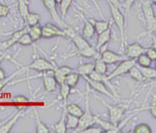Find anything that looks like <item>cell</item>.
<instances>
[{
	"instance_id": "cell-5",
	"label": "cell",
	"mask_w": 156,
	"mask_h": 133,
	"mask_svg": "<svg viewBox=\"0 0 156 133\" xmlns=\"http://www.w3.org/2000/svg\"><path fill=\"white\" fill-rule=\"evenodd\" d=\"M120 64L110 73L107 75L108 79L110 80L113 79H116L120 76H122L124 74H127L129 72V70L133 67L135 66L136 64V60L134 58H126L121 62H119Z\"/></svg>"
},
{
	"instance_id": "cell-53",
	"label": "cell",
	"mask_w": 156,
	"mask_h": 133,
	"mask_svg": "<svg viewBox=\"0 0 156 133\" xmlns=\"http://www.w3.org/2000/svg\"><path fill=\"white\" fill-rule=\"evenodd\" d=\"M25 1H27V3H28V2H29V0H25Z\"/></svg>"
},
{
	"instance_id": "cell-4",
	"label": "cell",
	"mask_w": 156,
	"mask_h": 133,
	"mask_svg": "<svg viewBox=\"0 0 156 133\" xmlns=\"http://www.w3.org/2000/svg\"><path fill=\"white\" fill-rule=\"evenodd\" d=\"M141 5H142V11H143V15L144 17V23H145L147 31L148 32L154 31L156 18L153 4L149 0H146L143 2Z\"/></svg>"
},
{
	"instance_id": "cell-37",
	"label": "cell",
	"mask_w": 156,
	"mask_h": 133,
	"mask_svg": "<svg viewBox=\"0 0 156 133\" xmlns=\"http://www.w3.org/2000/svg\"><path fill=\"white\" fill-rule=\"evenodd\" d=\"M133 133H152L153 131L151 129V127L146 124V123H141L138 124L133 131Z\"/></svg>"
},
{
	"instance_id": "cell-44",
	"label": "cell",
	"mask_w": 156,
	"mask_h": 133,
	"mask_svg": "<svg viewBox=\"0 0 156 133\" xmlns=\"http://www.w3.org/2000/svg\"><path fill=\"white\" fill-rule=\"evenodd\" d=\"M5 59H8V60H10V61H11V62H13V63L16 61L14 58H12L8 55V53H7L6 51H5V53H4V54L0 55V64H1Z\"/></svg>"
},
{
	"instance_id": "cell-38",
	"label": "cell",
	"mask_w": 156,
	"mask_h": 133,
	"mask_svg": "<svg viewBox=\"0 0 156 133\" xmlns=\"http://www.w3.org/2000/svg\"><path fill=\"white\" fill-rule=\"evenodd\" d=\"M18 45H21V46H25V47H27V46H30V45H32L34 42H33V40H32V38L30 37V36L28 35V33H25L24 35H22L21 37H20V38L17 40V42H16Z\"/></svg>"
},
{
	"instance_id": "cell-10",
	"label": "cell",
	"mask_w": 156,
	"mask_h": 133,
	"mask_svg": "<svg viewBox=\"0 0 156 133\" xmlns=\"http://www.w3.org/2000/svg\"><path fill=\"white\" fill-rule=\"evenodd\" d=\"M28 27L29 26L27 25H26L23 28L13 32L12 35H11V37L7 40L3 41L2 43H0V49L4 51V50H6L7 48H9L10 47L14 46L15 44H16L17 40L20 38V37L22 35H24L25 33H27L28 32Z\"/></svg>"
},
{
	"instance_id": "cell-52",
	"label": "cell",
	"mask_w": 156,
	"mask_h": 133,
	"mask_svg": "<svg viewBox=\"0 0 156 133\" xmlns=\"http://www.w3.org/2000/svg\"><path fill=\"white\" fill-rule=\"evenodd\" d=\"M55 1H56V3H57V4H58V3L60 2V0H55Z\"/></svg>"
},
{
	"instance_id": "cell-33",
	"label": "cell",
	"mask_w": 156,
	"mask_h": 133,
	"mask_svg": "<svg viewBox=\"0 0 156 133\" xmlns=\"http://www.w3.org/2000/svg\"><path fill=\"white\" fill-rule=\"evenodd\" d=\"M59 87H60V91H59L58 98L60 99V100H63V103H64L63 106H65L67 104V100H68V98H69V94L71 92V88H69L65 83H62L61 85H59Z\"/></svg>"
},
{
	"instance_id": "cell-27",
	"label": "cell",
	"mask_w": 156,
	"mask_h": 133,
	"mask_svg": "<svg viewBox=\"0 0 156 133\" xmlns=\"http://www.w3.org/2000/svg\"><path fill=\"white\" fill-rule=\"evenodd\" d=\"M24 70H25L24 66L19 67V68H18L17 70H16L14 73H12L10 76L4 78L3 79H0V91H1V90H2L5 86H6V85H8V83H9L12 79H14L16 78V76H17V75L21 74V73H22V71H24Z\"/></svg>"
},
{
	"instance_id": "cell-54",
	"label": "cell",
	"mask_w": 156,
	"mask_h": 133,
	"mask_svg": "<svg viewBox=\"0 0 156 133\" xmlns=\"http://www.w3.org/2000/svg\"><path fill=\"white\" fill-rule=\"evenodd\" d=\"M95 1H98V0H95Z\"/></svg>"
},
{
	"instance_id": "cell-28",
	"label": "cell",
	"mask_w": 156,
	"mask_h": 133,
	"mask_svg": "<svg viewBox=\"0 0 156 133\" xmlns=\"http://www.w3.org/2000/svg\"><path fill=\"white\" fill-rule=\"evenodd\" d=\"M17 2V8H18V12L19 15L21 16L22 19L26 20V17L27 16V14L29 13V8H28V3L25 0H16Z\"/></svg>"
},
{
	"instance_id": "cell-47",
	"label": "cell",
	"mask_w": 156,
	"mask_h": 133,
	"mask_svg": "<svg viewBox=\"0 0 156 133\" xmlns=\"http://www.w3.org/2000/svg\"><path fill=\"white\" fill-rule=\"evenodd\" d=\"M108 2H110L111 4H112L113 5H115L116 7L120 8L121 9V4H120V1L119 0H107Z\"/></svg>"
},
{
	"instance_id": "cell-15",
	"label": "cell",
	"mask_w": 156,
	"mask_h": 133,
	"mask_svg": "<svg viewBox=\"0 0 156 133\" xmlns=\"http://www.w3.org/2000/svg\"><path fill=\"white\" fill-rule=\"evenodd\" d=\"M111 39H112V26L110 25L109 27L105 31H103V32H101V34L98 35L95 49L98 52H100L101 49L111 41Z\"/></svg>"
},
{
	"instance_id": "cell-16",
	"label": "cell",
	"mask_w": 156,
	"mask_h": 133,
	"mask_svg": "<svg viewBox=\"0 0 156 133\" xmlns=\"http://www.w3.org/2000/svg\"><path fill=\"white\" fill-rule=\"evenodd\" d=\"M75 69H73L72 68L67 67V66H62V67H55L54 70L52 71V75L54 77V79H56L58 85H61L62 83H64V78L66 75H68L69 73L74 71Z\"/></svg>"
},
{
	"instance_id": "cell-48",
	"label": "cell",
	"mask_w": 156,
	"mask_h": 133,
	"mask_svg": "<svg viewBox=\"0 0 156 133\" xmlns=\"http://www.w3.org/2000/svg\"><path fill=\"white\" fill-rule=\"evenodd\" d=\"M4 78H5V70L0 67V79H3Z\"/></svg>"
},
{
	"instance_id": "cell-36",
	"label": "cell",
	"mask_w": 156,
	"mask_h": 133,
	"mask_svg": "<svg viewBox=\"0 0 156 133\" xmlns=\"http://www.w3.org/2000/svg\"><path fill=\"white\" fill-rule=\"evenodd\" d=\"M135 60H136V65L143 66V67H151L153 63L152 59L145 53H143L140 56H138L135 58Z\"/></svg>"
},
{
	"instance_id": "cell-23",
	"label": "cell",
	"mask_w": 156,
	"mask_h": 133,
	"mask_svg": "<svg viewBox=\"0 0 156 133\" xmlns=\"http://www.w3.org/2000/svg\"><path fill=\"white\" fill-rule=\"evenodd\" d=\"M93 68H94V63H83L80 64L74 71L77 72L80 76H89L90 73L91 71H93Z\"/></svg>"
},
{
	"instance_id": "cell-20",
	"label": "cell",
	"mask_w": 156,
	"mask_h": 133,
	"mask_svg": "<svg viewBox=\"0 0 156 133\" xmlns=\"http://www.w3.org/2000/svg\"><path fill=\"white\" fill-rule=\"evenodd\" d=\"M66 110L65 107L63 106V110H62V113H61V117L59 119V121L52 125L54 131L56 133H66L67 132V128H66V122H65V119H66Z\"/></svg>"
},
{
	"instance_id": "cell-25",
	"label": "cell",
	"mask_w": 156,
	"mask_h": 133,
	"mask_svg": "<svg viewBox=\"0 0 156 133\" xmlns=\"http://www.w3.org/2000/svg\"><path fill=\"white\" fill-rule=\"evenodd\" d=\"M90 21H91V23L93 24L95 33H97L98 35L101 34V32L105 31L109 27V26L111 25V21H106V20L97 21L95 19H90Z\"/></svg>"
},
{
	"instance_id": "cell-17",
	"label": "cell",
	"mask_w": 156,
	"mask_h": 133,
	"mask_svg": "<svg viewBox=\"0 0 156 133\" xmlns=\"http://www.w3.org/2000/svg\"><path fill=\"white\" fill-rule=\"evenodd\" d=\"M76 54L80 57L87 58H97L100 57V52H98L95 49V47H93L92 46H90L82 49H77Z\"/></svg>"
},
{
	"instance_id": "cell-12",
	"label": "cell",
	"mask_w": 156,
	"mask_h": 133,
	"mask_svg": "<svg viewBox=\"0 0 156 133\" xmlns=\"http://www.w3.org/2000/svg\"><path fill=\"white\" fill-rule=\"evenodd\" d=\"M25 110L23 108H21L16 113H15L12 117H10L5 122V124H3L0 127V133H8L11 131V130L13 129V127L16 125V123L17 122V121L20 119V117L24 114Z\"/></svg>"
},
{
	"instance_id": "cell-55",
	"label": "cell",
	"mask_w": 156,
	"mask_h": 133,
	"mask_svg": "<svg viewBox=\"0 0 156 133\" xmlns=\"http://www.w3.org/2000/svg\"></svg>"
},
{
	"instance_id": "cell-11",
	"label": "cell",
	"mask_w": 156,
	"mask_h": 133,
	"mask_svg": "<svg viewBox=\"0 0 156 133\" xmlns=\"http://www.w3.org/2000/svg\"><path fill=\"white\" fill-rule=\"evenodd\" d=\"M100 58L107 65H113V64L119 63V62L126 59V57H124L121 54L115 53L113 51H111L109 49L103 50L101 53H100Z\"/></svg>"
},
{
	"instance_id": "cell-32",
	"label": "cell",
	"mask_w": 156,
	"mask_h": 133,
	"mask_svg": "<svg viewBox=\"0 0 156 133\" xmlns=\"http://www.w3.org/2000/svg\"><path fill=\"white\" fill-rule=\"evenodd\" d=\"M93 70L96 71L97 73H100V74H107V71H108L107 64L104 61H102L101 59V58L99 57L95 59Z\"/></svg>"
},
{
	"instance_id": "cell-35",
	"label": "cell",
	"mask_w": 156,
	"mask_h": 133,
	"mask_svg": "<svg viewBox=\"0 0 156 133\" xmlns=\"http://www.w3.org/2000/svg\"><path fill=\"white\" fill-rule=\"evenodd\" d=\"M40 21V16L37 13H31L29 12L26 17V20L25 22L27 23V25L28 26H36V25H38Z\"/></svg>"
},
{
	"instance_id": "cell-29",
	"label": "cell",
	"mask_w": 156,
	"mask_h": 133,
	"mask_svg": "<svg viewBox=\"0 0 156 133\" xmlns=\"http://www.w3.org/2000/svg\"><path fill=\"white\" fill-rule=\"evenodd\" d=\"M27 33L30 36V37L32 38L33 42H37V40H39L42 37H41V26L38 25L29 26Z\"/></svg>"
},
{
	"instance_id": "cell-41",
	"label": "cell",
	"mask_w": 156,
	"mask_h": 133,
	"mask_svg": "<svg viewBox=\"0 0 156 133\" xmlns=\"http://www.w3.org/2000/svg\"><path fill=\"white\" fill-rule=\"evenodd\" d=\"M102 131H103V130L101 127H100V126L93 127V125H92V126H90L87 129L83 130L80 133H101Z\"/></svg>"
},
{
	"instance_id": "cell-19",
	"label": "cell",
	"mask_w": 156,
	"mask_h": 133,
	"mask_svg": "<svg viewBox=\"0 0 156 133\" xmlns=\"http://www.w3.org/2000/svg\"><path fill=\"white\" fill-rule=\"evenodd\" d=\"M69 39L72 40V42L74 43L77 49H82V48H85V47H88L90 46V43L87 41V39H85L81 35H79L76 32L71 36V37Z\"/></svg>"
},
{
	"instance_id": "cell-7",
	"label": "cell",
	"mask_w": 156,
	"mask_h": 133,
	"mask_svg": "<svg viewBox=\"0 0 156 133\" xmlns=\"http://www.w3.org/2000/svg\"><path fill=\"white\" fill-rule=\"evenodd\" d=\"M41 37L46 39H49L55 37H66L65 31L63 28L52 24L47 23L43 26H41Z\"/></svg>"
},
{
	"instance_id": "cell-18",
	"label": "cell",
	"mask_w": 156,
	"mask_h": 133,
	"mask_svg": "<svg viewBox=\"0 0 156 133\" xmlns=\"http://www.w3.org/2000/svg\"><path fill=\"white\" fill-rule=\"evenodd\" d=\"M83 21H84V26H83V29H82V37L85 39H91L95 34V29L93 26V24L91 23V21L86 19L85 17H82Z\"/></svg>"
},
{
	"instance_id": "cell-6",
	"label": "cell",
	"mask_w": 156,
	"mask_h": 133,
	"mask_svg": "<svg viewBox=\"0 0 156 133\" xmlns=\"http://www.w3.org/2000/svg\"><path fill=\"white\" fill-rule=\"evenodd\" d=\"M55 67H56L55 65L48 62L47 59L38 57V58H34V59L29 65L24 66V68L25 70L32 69V70H36L38 72H45V71H49V70L53 71Z\"/></svg>"
},
{
	"instance_id": "cell-45",
	"label": "cell",
	"mask_w": 156,
	"mask_h": 133,
	"mask_svg": "<svg viewBox=\"0 0 156 133\" xmlns=\"http://www.w3.org/2000/svg\"><path fill=\"white\" fill-rule=\"evenodd\" d=\"M149 110H150V112L152 114V116L154 118H156V114H155V98L154 97V100H153V103L152 105L149 107Z\"/></svg>"
},
{
	"instance_id": "cell-22",
	"label": "cell",
	"mask_w": 156,
	"mask_h": 133,
	"mask_svg": "<svg viewBox=\"0 0 156 133\" xmlns=\"http://www.w3.org/2000/svg\"><path fill=\"white\" fill-rule=\"evenodd\" d=\"M80 79V76L77 72L72 71V72H70V73H69L68 75L65 76V78H64V83L66 85H68L69 88L73 89L79 83Z\"/></svg>"
},
{
	"instance_id": "cell-21",
	"label": "cell",
	"mask_w": 156,
	"mask_h": 133,
	"mask_svg": "<svg viewBox=\"0 0 156 133\" xmlns=\"http://www.w3.org/2000/svg\"><path fill=\"white\" fill-rule=\"evenodd\" d=\"M33 110L35 113V117H36V132L37 133H49L50 130L49 128L41 121L38 111L37 110V109L35 107H33Z\"/></svg>"
},
{
	"instance_id": "cell-24",
	"label": "cell",
	"mask_w": 156,
	"mask_h": 133,
	"mask_svg": "<svg viewBox=\"0 0 156 133\" xmlns=\"http://www.w3.org/2000/svg\"><path fill=\"white\" fill-rule=\"evenodd\" d=\"M136 67L139 68V70L141 71V73L143 74V76L145 78V79H152V80L155 79V68H151V67H143V66H139V65H136Z\"/></svg>"
},
{
	"instance_id": "cell-49",
	"label": "cell",
	"mask_w": 156,
	"mask_h": 133,
	"mask_svg": "<svg viewBox=\"0 0 156 133\" xmlns=\"http://www.w3.org/2000/svg\"><path fill=\"white\" fill-rule=\"evenodd\" d=\"M150 1H151V3L153 4V5H156V0H150Z\"/></svg>"
},
{
	"instance_id": "cell-46",
	"label": "cell",
	"mask_w": 156,
	"mask_h": 133,
	"mask_svg": "<svg viewBox=\"0 0 156 133\" xmlns=\"http://www.w3.org/2000/svg\"><path fill=\"white\" fill-rule=\"evenodd\" d=\"M90 2L94 4L95 7H96V8H97V10H98V13H99L100 16H101V18H104V16H103V15H102V12H101V7H100V5H99L98 2H97V1H95V0H90Z\"/></svg>"
},
{
	"instance_id": "cell-9",
	"label": "cell",
	"mask_w": 156,
	"mask_h": 133,
	"mask_svg": "<svg viewBox=\"0 0 156 133\" xmlns=\"http://www.w3.org/2000/svg\"><path fill=\"white\" fill-rule=\"evenodd\" d=\"M83 79L86 80L87 84L91 88L93 89L95 91L102 94V95H105L111 99H113V100H116V98L113 96V94L109 90V89L107 88V86L105 84H103L102 82L101 81H97V80H93V79H90L88 76H82Z\"/></svg>"
},
{
	"instance_id": "cell-3",
	"label": "cell",
	"mask_w": 156,
	"mask_h": 133,
	"mask_svg": "<svg viewBox=\"0 0 156 133\" xmlns=\"http://www.w3.org/2000/svg\"><path fill=\"white\" fill-rule=\"evenodd\" d=\"M94 96L102 103L103 106H105L107 108L108 112H109V121H111L112 123H113L115 125H117L120 121H122V117L124 116V114L127 110L128 105H122V104L121 105H112V104L105 102L102 99L98 97L96 94H94Z\"/></svg>"
},
{
	"instance_id": "cell-42",
	"label": "cell",
	"mask_w": 156,
	"mask_h": 133,
	"mask_svg": "<svg viewBox=\"0 0 156 133\" xmlns=\"http://www.w3.org/2000/svg\"><path fill=\"white\" fill-rule=\"evenodd\" d=\"M11 101L14 102V103H27V102H29L30 100H29L28 98H27V97H25V96H23V95H18V96H15V97L12 99Z\"/></svg>"
},
{
	"instance_id": "cell-8",
	"label": "cell",
	"mask_w": 156,
	"mask_h": 133,
	"mask_svg": "<svg viewBox=\"0 0 156 133\" xmlns=\"http://www.w3.org/2000/svg\"><path fill=\"white\" fill-rule=\"evenodd\" d=\"M43 1V4L46 7V9L48 11L49 15L51 16V18L62 28H65L69 26H67L65 24V22L61 19L59 14L58 13V10H57V3L55 0H42Z\"/></svg>"
},
{
	"instance_id": "cell-26",
	"label": "cell",
	"mask_w": 156,
	"mask_h": 133,
	"mask_svg": "<svg viewBox=\"0 0 156 133\" xmlns=\"http://www.w3.org/2000/svg\"><path fill=\"white\" fill-rule=\"evenodd\" d=\"M65 110H66V112L68 114H70V115H73V116H76V117H80L83 113V110L76 103H71V104H66L65 106Z\"/></svg>"
},
{
	"instance_id": "cell-31",
	"label": "cell",
	"mask_w": 156,
	"mask_h": 133,
	"mask_svg": "<svg viewBox=\"0 0 156 133\" xmlns=\"http://www.w3.org/2000/svg\"><path fill=\"white\" fill-rule=\"evenodd\" d=\"M73 3V0H60V2L58 3L59 5V11H60V17L61 19L64 21L65 16L68 13V10L69 9V7L71 6Z\"/></svg>"
},
{
	"instance_id": "cell-14",
	"label": "cell",
	"mask_w": 156,
	"mask_h": 133,
	"mask_svg": "<svg viewBox=\"0 0 156 133\" xmlns=\"http://www.w3.org/2000/svg\"><path fill=\"white\" fill-rule=\"evenodd\" d=\"M50 74H52V71H45L42 79H43V86H44V89H45V93H51L53 91L56 90L57 89V81L54 79L53 76H50Z\"/></svg>"
},
{
	"instance_id": "cell-40",
	"label": "cell",
	"mask_w": 156,
	"mask_h": 133,
	"mask_svg": "<svg viewBox=\"0 0 156 133\" xmlns=\"http://www.w3.org/2000/svg\"><path fill=\"white\" fill-rule=\"evenodd\" d=\"M11 8H12V5L9 6V5H5V4H0V18L5 17L8 15Z\"/></svg>"
},
{
	"instance_id": "cell-30",
	"label": "cell",
	"mask_w": 156,
	"mask_h": 133,
	"mask_svg": "<svg viewBox=\"0 0 156 133\" xmlns=\"http://www.w3.org/2000/svg\"><path fill=\"white\" fill-rule=\"evenodd\" d=\"M65 122H66L67 131L68 130H75L77 128L78 124H79V117H76V116L66 113Z\"/></svg>"
},
{
	"instance_id": "cell-2",
	"label": "cell",
	"mask_w": 156,
	"mask_h": 133,
	"mask_svg": "<svg viewBox=\"0 0 156 133\" xmlns=\"http://www.w3.org/2000/svg\"><path fill=\"white\" fill-rule=\"evenodd\" d=\"M87 92L85 96V110L83 111L82 115L79 118V124L75 131L72 132L79 133L81 132L83 130L87 129L90 126H92L95 124V115L90 111V97H89V85L87 84Z\"/></svg>"
},
{
	"instance_id": "cell-50",
	"label": "cell",
	"mask_w": 156,
	"mask_h": 133,
	"mask_svg": "<svg viewBox=\"0 0 156 133\" xmlns=\"http://www.w3.org/2000/svg\"><path fill=\"white\" fill-rule=\"evenodd\" d=\"M0 4H5V0H0Z\"/></svg>"
},
{
	"instance_id": "cell-51",
	"label": "cell",
	"mask_w": 156,
	"mask_h": 133,
	"mask_svg": "<svg viewBox=\"0 0 156 133\" xmlns=\"http://www.w3.org/2000/svg\"><path fill=\"white\" fill-rule=\"evenodd\" d=\"M4 53H5V51H3V50L0 49V55H2V54H4Z\"/></svg>"
},
{
	"instance_id": "cell-43",
	"label": "cell",
	"mask_w": 156,
	"mask_h": 133,
	"mask_svg": "<svg viewBox=\"0 0 156 133\" xmlns=\"http://www.w3.org/2000/svg\"><path fill=\"white\" fill-rule=\"evenodd\" d=\"M151 59H152V61H155L156 60V52H155V48H154V47H149V48H147L146 50H145V52H144Z\"/></svg>"
},
{
	"instance_id": "cell-1",
	"label": "cell",
	"mask_w": 156,
	"mask_h": 133,
	"mask_svg": "<svg viewBox=\"0 0 156 133\" xmlns=\"http://www.w3.org/2000/svg\"><path fill=\"white\" fill-rule=\"evenodd\" d=\"M110 10H111V15L112 18L113 19L115 25L117 26L119 31H120V40H121V49H123V47L126 45V20L123 13L122 10L110 2H108Z\"/></svg>"
},
{
	"instance_id": "cell-34",
	"label": "cell",
	"mask_w": 156,
	"mask_h": 133,
	"mask_svg": "<svg viewBox=\"0 0 156 133\" xmlns=\"http://www.w3.org/2000/svg\"><path fill=\"white\" fill-rule=\"evenodd\" d=\"M129 75L131 76V78L133 79H134V80H136V81H138V82H144V81H145L146 79H145V78L143 76V74L141 73V71L139 70V68L136 67V65L135 66H133L130 70H129Z\"/></svg>"
},
{
	"instance_id": "cell-39",
	"label": "cell",
	"mask_w": 156,
	"mask_h": 133,
	"mask_svg": "<svg viewBox=\"0 0 156 133\" xmlns=\"http://www.w3.org/2000/svg\"><path fill=\"white\" fill-rule=\"evenodd\" d=\"M137 0H124L122 5V7L124 9L125 13L127 14V16L130 15V12H131V9L133 5V4L136 2Z\"/></svg>"
},
{
	"instance_id": "cell-13",
	"label": "cell",
	"mask_w": 156,
	"mask_h": 133,
	"mask_svg": "<svg viewBox=\"0 0 156 133\" xmlns=\"http://www.w3.org/2000/svg\"><path fill=\"white\" fill-rule=\"evenodd\" d=\"M145 50H146V48L144 47H143L139 42H135V43H133L126 47L125 57H126V58H134L135 59L138 56L144 53Z\"/></svg>"
}]
</instances>
